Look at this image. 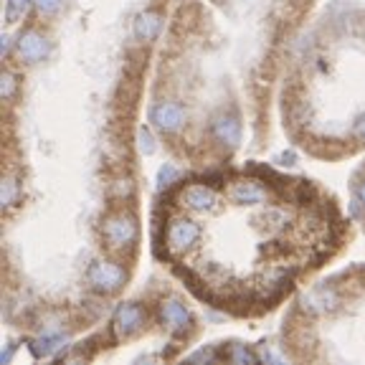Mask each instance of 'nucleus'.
<instances>
[{"instance_id":"f257e3e1","label":"nucleus","mask_w":365,"mask_h":365,"mask_svg":"<svg viewBox=\"0 0 365 365\" xmlns=\"http://www.w3.org/2000/svg\"><path fill=\"white\" fill-rule=\"evenodd\" d=\"M145 322H148V309L140 302H127L114 312L109 335H114V340H132L145 330Z\"/></svg>"},{"instance_id":"f03ea898","label":"nucleus","mask_w":365,"mask_h":365,"mask_svg":"<svg viewBox=\"0 0 365 365\" xmlns=\"http://www.w3.org/2000/svg\"><path fill=\"white\" fill-rule=\"evenodd\" d=\"M86 277H89V284L97 292H104V294H114L127 279L125 269H122L120 264H109V262L91 264Z\"/></svg>"},{"instance_id":"7ed1b4c3","label":"nucleus","mask_w":365,"mask_h":365,"mask_svg":"<svg viewBox=\"0 0 365 365\" xmlns=\"http://www.w3.org/2000/svg\"><path fill=\"white\" fill-rule=\"evenodd\" d=\"M182 122H185V112H182V107H178V104L158 102L153 107V125L158 127L163 135H165V132L180 130Z\"/></svg>"},{"instance_id":"20e7f679","label":"nucleus","mask_w":365,"mask_h":365,"mask_svg":"<svg viewBox=\"0 0 365 365\" xmlns=\"http://www.w3.org/2000/svg\"><path fill=\"white\" fill-rule=\"evenodd\" d=\"M16 51H18V56H21L23 61L36 63V61H41V58L46 56V51H48V43H46L43 36H41L38 31L29 29L26 34H21V38H18Z\"/></svg>"},{"instance_id":"39448f33","label":"nucleus","mask_w":365,"mask_h":365,"mask_svg":"<svg viewBox=\"0 0 365 365\" xmlns=\"http://www.w3.org/2000/svg\"><path fill=\"white\" fill-rule=\"evenodd\" d=\"M160 29H163V16H160V13H155V11L145 13V16L137 21V36H140V38H145V41L155 38V36L160 34Z\"/></svg>"},{"instance_id":"423d86ee","label":"nucleus","mask_w":365,"mask_h":365,"mask_svg":"<svg viewBox=\"0 0 365 365\" xmlns=\"http://www.w3.org/2000/svg\"><path fill=\"white\" fill-rule=\"evenodd\" d=\"M36 8H38L43 16H51L61 8V0H36Z\"/></svg>"},{"instance_id":"0eeeda50","label":"nucleus","mask_w":365,"mask_h":365,"mask_svg":"<svg viewBox=\"0 0 365 365\" xmlns=\"http://www.w3.org/2000/svg\"><path fill=\"white\" fill-rule=\"evenodd\" d=\"M26 3H29V0H11V3H8V21L11 23L16 21V18L26 11Z\"/></svg>"}]
</instances>
